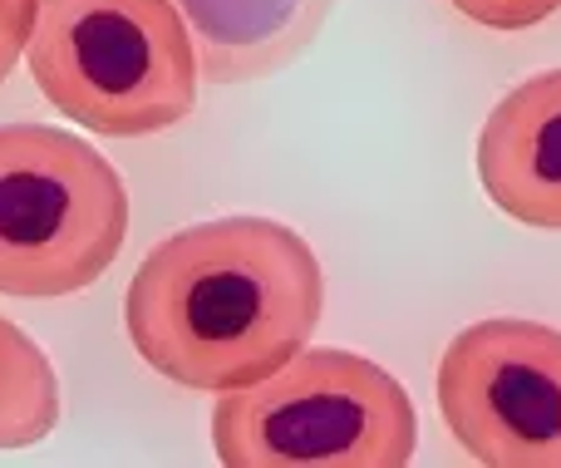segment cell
Masks as SVG:
<instances>
[{
    "mask_svg": "<svg viewBox=\"0 0 561 468\" xmlns=\"http://www.w3.org/2000/svg\"><path fill=\"white\" fill-rule=\"evenodd\" d=\"M30 79L99 138H148L197 109L193 30L173 0H39Z\"/></svg>",
    "mask_w": 561,
    "mask_h": 468,
    "instance_id": "7a4b0ae2",
    "label": "cell"
},
{
    "mask_svg": "<svg viewBox=\"0 0 561 468\" xmlns=\"http://www.w3.org/2000/svg\"><path fill=\"white\" fill-rule=\"evenodd\" d=\"M59 424V375L49 355L0 316V449H30Z\"/></svg>",
    "mask_w": 561,
    "mask_h": 468,
    "instance_id": "ba28073f",
    "label": "cell"
},
{
    "mask_svg": "<svg viewBox=\"0 0 561 468\" xmlns=\"http://www.w3.org/2000/svg\"><path fill=\"white\" fill-rule=\"evenodd\" d=\"M414 444L409 390L340 345H306L213 410V449L227 468H404Z\"/></svg>",
    "mask_w": 561,
    "mask_h": 468,
    "instance_id": "3957f363",
    "label": "cell"
},
{
    "mask_svg": "<svg viewBox=\"0 0 561 468\" xmlns=\"http://www.w3.org/2000/svg\"><path fill=\"white\" fill-rule=\"evenodd\" d=\"M325 316V272L276 217H213L163 237L124 296V331L148 370L197 395L266 380Z\"/></svg>",
    "mask_w": 561,
    "mask_h": 468,
    "instance_id": "6da1fadb",
    "label": "cell"
},
{
    "mask_svg": "<svg viewBox=\"0 0 561 468\" xmlns=\"http://www.w3.org/2000/svg\"><path fill=\"white\" fill-rule=\"evenodd\" d=\"M438 414L488 468H561V331L488 316L438 355Z\"/></svg>",
    "mask_w": 561,
    "mask_h": 468,
    "instance_id": "5b68a950",
    "label": "cell"
},
{
    "mask_svg": "<svg viewBox=\"0 0 561 468\" xmlns=\"http://www.w3.org/2000/svg\"><path fill=\"white\" fill-rule=\"evenodd\" d=\"M193 30L197 69L213 84H252L286 69L320 25L335 0H173Z\"/></svg>",
    "mask_w": 561,
    "mask_h": 468,
    "instance_id": "52a82bcc",
    "label": "cell"
},
{
    "mask_svg": "<svg viewBox=\"0 0 561 468\" xmlns=\"http://www.w3.org/2000/svg\"><path fill=\"white\" fill-rule=\"evenodd\" d=\"M35 20H39V0H0V84H5L10 69L30 49Z\"/></svg>",
    "mask_w": 561,
    "mask_h": 468,
    "instance_id": "30bf717a",
    "label": "cell"
},
{
    "mask_svg": "<svg viewBox=\"0 0 561 468\" xmlns=\"http://www.w3.org/2000/svg\"><path fill=\"white\" fill-rule=\"evenodd\" d=\"M128 237L118 168L69 128L0 124V292L49 301L94 286Z\"/></svg>",
    "mask_w": 561,
    "mask_h": 468,
    "instance_id": "277c9868",
    "label": "cell"
},
{
    "mask_svg": "<svg viewBox=\"0 0 561 468\" xmlns=\"http://www.w3.org/2000/svg\"><path fill=\"white\" fill-rule=\"evenodd\" d=\"M454 10L483 30L513 35V30H533V25H542V20H552L561 10V0H454Z\"/></svg>",
    "mask_w": 561,
    "mask_h": 468,
    "instance_id": "9c48e42d",
    "label": "cell"
},
{
    "mask_svg": "<svg viewBox=\"0 0 561 468\" xmlns=\"http://www.w3.org/2000/svg\"><path fill=\"white\" fill-rule=\"evenodd\" d=\"M478 183L497 213L561 232V69L527 75L478 128Z\"/></svg>",
    "mask_w": 561,
    "mask_h": 468,
    "instance_id": "8992f818",
    "label": "cell"
}]
</instances>
